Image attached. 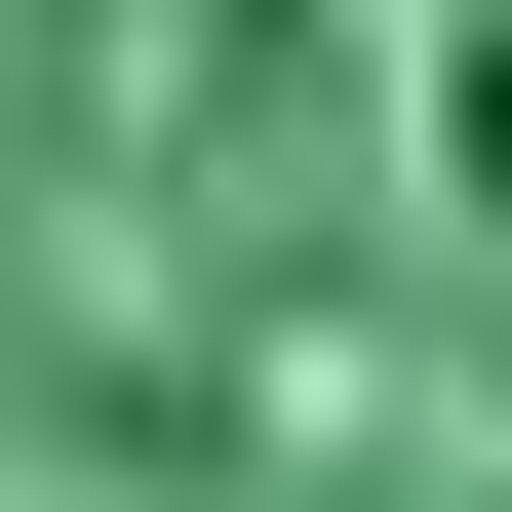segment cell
Instances as JSON below:
<instances>
[{"mask_svg": "<svg viewBox=\"0 0 512 512\" xmlns=\"http://www.w3.org/2000/svg\"><path fill=\"white\" fill-rule=\"evenodd\" d=\"M0 512H512V0H0Z\"/></svg>", "mask_w": 512, "mask_h": 512, "instance_id": "cell-1", "label": "cell"}]
</instances>
